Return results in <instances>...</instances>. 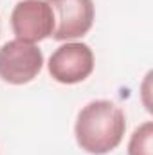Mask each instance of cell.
<instances>
[{
	"instance_id": "4",
	"label": "cell",
	"mask_w": 153,
	"mask_h": 155,
	"mask_svg": "<svg viewBox=\"0 0 153 155\" xmlns=\"http://www.w3.org/2000/svg\"><path fill=\"white\" fill-rule=\"evenodd\" d=\"M11 29L16 40L41 41L54 31V13L45 0H22L11 13Z\"/></svg>"
},
{
	"instance_id": "3",
	"label": "cell",
	"mask_w": 153,
	"mask_h": 155,
	"mask_svg": "<svg viewBox=\"0 0 153 155\" xmlns=\"http://www.w3.org/2000/svg\"><path fill=\"white\" fill-rule=\"evenodd\" d=\"M49 74L63 85L85 81L94 71V52L86 43L70 41L60 45L49 58Z\"/></svg>"
},
{
	"instance_id": "2",
	"label": "cell",
	"mask_w": 153,
	"mask_h": 155,
	"mask_svg": "<svg viewBox=\"0 0 153 155\" xmlns=\"http://www.w3.org/2000/svg\"><path fill=\"white\" fill-rule=\"evenodd\" d=\"M43 67V54L34 43L11 40L0 47V78L11 85L33 81Z\"/></svg>"
},
{
	"instance_id": "1",
	"label": "cell",
	"mask_w": 153,
	"mask_h": 155,
	"mask_svg": "<svg viewBox=\"0 0 153 155\" xmlns=\"http://www.w3.org/2000/svg\"><path fill=\"white\" fill-rule=\"evenodd\" d=\"M126 130L124 112L108 99H97L85 105L74 126L81 150L92 155H105L115 150Z\"/></svg>"
},
{
	"instance_id": "5",
	"label": "cell",
	"mask_w": 153,
	"mask_h": 155,
	"mask_svg": "<svg viewBox=\"0 0 153 155\" xmlns=\"http://www.w3.org/2000/svg\"><path fill=\"white\" fill-rule=\"evenodd\" d=\"M54 13L52 38L58 41L85 36L94 24L96 9L92 0H45Z\"/></svg>"
},
{
	"instance_id": "6",
	"label": "cell",
	"mask_w": 153,
	"mask_h": 155,
	"mask_svg": "<svg viewBox=\"0 0 153 155\" xmlns=\"http://www.w3.org/2000/svg\"><path fill=\"white\" fill-rule=\"evenodd\" d=\"M128 155H153V123L146 121L132 134Z\"/></svg>"
}]
</instances>
